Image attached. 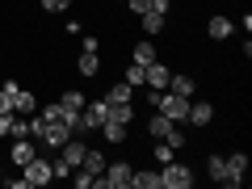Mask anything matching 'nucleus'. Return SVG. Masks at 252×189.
Masks as SVG:
<instances>
[{
  "label": "nucleus",
  "instance_id": "25",
  "mask_svg": "<svg viewBox=\"0 0 252 189\" xmlns=\"http://www.w3.org/2000/svg\"><path fill=\"white\" fill-rule=\"evenodd\" d=\"M122 80L130 84V89H143V63H130V67L122 72Z\"/></svg>",
  "mask_w": 252,
  "mask_h": 189
},
{
  "label": "nucleus",
  "instance_id": "3",
  "mask_svg": "<svg viewBox=\"0 0 252 189\" xmlns=\"http://www.w3.org/2000/svg\"><path fill=\"white\" fill-rule=\"evenodd\" d=\"M160 185H164V189H189V185H193V168H189V164L168 160V164L160 168Z\"/></svg>",
  "mask_w": 252,
  "mask_h": 189
},
{
  "label": "nucleus",
  "instance_id": "31",
  "mask_svg": "<svg viewBox=\"0 0 252 189\" xmlns=\"http://www.w3.org/2000/svg\"><path fill=\"white\" fill-rule=\"evenodd\" d=\"M80 51H97V55H101V38H93V34H84V38H80Z\"/></svg>",
  "mask_w": 252,
  "mask_h": 189
},
{
  "label": "nucleus",
  "instance_id": "22",
  "mask_svg": "<svg viewBox=\"0 0 252 189\" xmlns=\"http://www.w3.org/2000/svg\"><path fill=\"white\" fill-rule=\"evenodd\" d=\"M80 168H84V172H93V177H97V172L105 168V156H101V152H84V160H80Z\"/></svg>",
  "mask_w": 252,
  "mask_h": 189
},
{
  "label": "nucleus",
  "instance_id": "17",
  "mask_svg": "<svg viewBox=\"0 0 252 189\" xmlns=\"http://www.w3.org/2000/svg\"><path fill=\"white\" fill-rule=\"evenodd\" d=\"M34 109H38V97L30 89H17V97H13V114H26V118H34Z\"/></svg>",
  "mask_w": 252,
  "mask_h": 189
},
{
  "label": "nucleus",
  "instance_id": "14",
  "mask_svg": "<svg viewBox=\"0 0 252 189\" xmlns=\"http://www.w3.org/2000/svg\"><path fill=\"white\" fill-rule=\"evenodd\" d=\"M126 135H130V130H126V122H114V118H105V122H101V139H105V143H126Z\"/></svg>",
  "mask_w": 252,
  "mask_h": 189
},
{
  "label": "nucleus",
  "instance_id": "11",
  "mask_svg": "<svg viewBox=\"0 0 252 189\" xmlns=\"http://www.w3.org/2000/svg\"><path fill=\"white\" fill-rule=\"evenodd\" d=\"M130 189H164L160 185V168H135L130 172Z\"/></svg>",
  "mask_w": 252,
  "mask_h": 189
},
{
  "label": "nucleus",
  "instance_id": "30",
  "mask_svg": "<svg viewBox=\"0 0 252 189\" xmlns=\"http://www.w3.org/2000/svg\"><path fill=\"white\" fill-rule=\"evenodd\" d=\"M126 9L135 13V17H143V13H147V9H152V0H126Z\"/></svg>",
  "mask_w": 252,
  "mask_h": 189
},
{
  "label": "nucleus",
  "instance_id": "13",
  "mask_svg": "<svg viewBox=\"0 0 252 189\" xmlns=\"http://www.w3.org/2000/svg\"><path fill=\"white\" fill-rule=\"evenodd\" d=\"M76 72L80 76H101V55L97 51H80L76 55Z\"/></svg>",
  "mask_w": 252,
  "mask_h": 189
},
{
  "label": "nucleus",
  "instance_id": "12",
  "mask_svg": "<svg viewBox=\"0 0 252 189\" xmlns=\"http://www.w3.org/2000/svg\"><path fill=\"white\" fill-rule=\"evenodd\" d=\"M168 93H181V97H193V93H198V76L172 72V76H168Z\"/></svg>",
  "mask_w": 252,
  "mask_h": 189
},
{
  "label": "nucleus",
  "instance_id": "4",
  "mask_svg": "<svg viewBox=\"0 0 252 189\" xmlns=\"http://www.w3.org/2000/svg\"><path fill=\"white\" fill-rule=\"evenodd\" d=\"M109 118V105H105V97L101 101H84V109H80V135H89V130H101V122Z\"/></svg>",
  "mask_w": 252,
  "mask_h": 189
},
{
  "label": "nucleus",
  "instance_id": "7",
  "mask_svg": "<svg viewBox=\"0 0 252 189\" xmlns=\"http://www.w3.org/2000/svg\"><path fill=\"white\" fill-rule=\"evenodd\" d=\"M168 76H172V67H168V63H160V59H152V63H147V67H143V84H147V89H168Z\"/></svg>",
  "mask_w": 252,
  "mask_h": 189
},
{
  "label": "nucleus",
  "instance_id": "32",
  "mask_svg": "<svg viewBox=\"0 0 252 189\" xmlns=\"http://www.w3.org/2000/svg\"><path fill=\"white\" fill-rule=\"evenodd\" d=\"M9 122H13V114H0V139H9Z\"/></svg>",
  "mask_w": 252,
  "mask_h": 189
},
{
  "label": "nucleus",
  "instance_id": "26",
  "mask_svg": "<svg viewBox=\"0 0 252 189\" xmlns=\"http://www.w3.org/2000/svg\"><path fill=\"white\" fill-rule=\"evenodd\" d=\"M152 156H156L160 164H168V160H177V147H172V143H164V139H160V143L152 147Z\"/></svg>",
  "mask_w": 252,
  "mask_h": 189
},
{
  "label": "nucleus",
  "instance_id": "5",
  "mask_svg": "<svg viewBox=\"0 0 252 189\" xmlns=\"http://www.w3.org/2000/svg\"><path fill=\"white\" fill-rule=\"evenodd\" d=\"M223 160H227V172H223V181H219V185L240 189L244 177H248V156H244V152H231V156H223Z\"/></svg>",
  "mask_w": 252,
  "mask_h": 189
},
{
  "label": "nucleus",
  "instance_id": "19",
  "mask_svg": "<svg viewBox=\"0 0 252 189\" xmlns=\"http://www.w3.org/2000/svg\"><path fill=\"white\" fill-rule=\"evenodd\" d=\"M139 21H143V34L156 38V34H164V21H168V17H164V13H156V9H147Z\"/></svg>",
  "mask_w": 252,
  "mask_h": 189
},
{
  "label": "nucleus",
  "instance_id": "15",
  "mask_svg": "<svg viewBox=\"0 0 252 189\" xmlns=\"http://www.w3.org/2000/svg\"><path fill=\"white\" fill-rule=\"evenodd\" d=\"M172 126H181V122H172V118H164L160 109H156V114L147 118V135H152V139H164V135L172 130Z\"/></svg>",
  "mask_w": 252,
  "mask_h": 189
},
{
  "label": "nucleus",
  "instance_id": "16",
  "mask_svg": "<svg viewBox=\"0 0 252 189\" xmlns=\"http://www.w3.org/2000/svg\"><path fill=\"white\" fill-rule=\"evenodd\" d=\"M105 101H109V105H126V101H135V89H130L126 80H114L109 93H105Z\"/></svg>",
  "mask_w": 252,
  "mask_h": 189
},
{
  "label": "nucleus",
  "instance_id": "24",
  "mask_svg": "<svg viewBox=\"0 0 252 189\" xmlns=\"http://www.w3.org/2000/svg\"><path fill=\"white\" fill-rule=\"evenodd\" d=\"M9 135H13V139H26V135H30V118H26V114H13Z\"/></svg>",
  "mask_w": 252,
  "mask_h": 189
},
{
  "label": "nucleus",
  "instance_id": "28",
  "mask_svg": "<svg viewBox=\"0 0 252 189\" xmlns=\"http://www.w3.org/2000/svg\"><path fill=\"white\" fill-rule=\"evenodd\" d=\"M38 9L42 13H63V9H72V0H38Z\"/></svg>",
  "mask_w": 252,
  "mask_h": 189
},
{
  "label": "nucleus",
  "instance_id": "10",
  "mask_svg": "<svg viewBox=\"0 0 252 189\" xmlns=\"http://www.w3.org/2000/svg\"><path fill=\"white\" fill-rule=\"evenodd\" d=\"M185 122H193V126L206 130V126L215 122V105H210V101H189V118H185Z\"/></svg>",
  "mask_w": 252,
  "mask_h": 189
},
{
  "label": "nucleus",
  "instance_id": "23",
  "mask_svg": "<svg viewBox=\"0 0 252 189\" xmlns=\"http://www.w3.org/2000/svg\"><path fill=\"white\" fill-rule=\"evenodd\" d=\"M59 105H63V109H76V114H80V109H84V93L67 89V93H63V97H59Z\"/></svg>",
  "mask_w": 252,
  "mask_h": 189
},
{
  "label": "nucleus",
  "instance_id": "33",
  "mask_svg": "<svg viewBox=\"0 0 252 189\" xmlns=\"http://www.w3.org/2000/svg\"><path fill=\"white\" fill-rule=\"evenodd\" d=\"M118 4H126V0H118Z\"/></svg>",
  "mask_w": 252,
  "mask_h": 189
},
{
  "label": "nucleus",
  "instance_id": "9",
  "mask_svg": "<svg viewBox=\"0 0 252 189\" xmlns=\"http://www.w3.org/2000/svg\"><path fill=\"white\" fill-rule=\"evenodd\" d=\"M34 156H38V143H34V135H26V139H17V143L9 147V160L17 164V168H21V164H30V160H34Z\"/></svg>",
  "mask_w": 252,
  "mask_h": 189
},
{
  "label": "nucleus",
  "instance_id": "2",
  "mask_svg": "<svg viewBox=\"0 0 252 189\" xmlns=\"http://www.w3.org/2000/svg\"><path fill=\"white\" fill-rule=\"evenodd\" d=\"M189 101H193V97H181V93H168V89H164L160 101H156V109H160L164 118H172V122H185V118H189Z\"/></svg>",
  "mask_w": 252,
  "mask_h": 189
},
{
  "label": "nucleus",
  "instance_id": "27",
  "mask_svg": "<svg viewBox=\"0 0 252 189\" xmlns=\"http://www.w3.org/2000/svg\"><path fill=\"white\" fill-rule=\"evenodd\" d=\"M38 118H42V122H63V105H59V101H55V105H42Z\"/></svg>",
  "mask_w": 252,
  "mask_h": 189
},
{
  "label": "nucleus",
  "instance_id": "29",
  "mask_svg": "<svg viewBox=\"0 0 252 189\" xmlns=\"http://www.w3.org/2000/svg\"><path fill=\"white\" fill-rule=\"evenodd\" d=\"M72 172H76V168H72ZM67 181H72L76 189H93V172H84V168L76 172V177H67Z\"/></svg>",
  "mask_w": 252,
  "mask_h": 189
},
{
  "label": "nucleus",
  "instance_id": "6",
  "mask_svg": "<svg viewBox=\"0 0 252 189\" xmlns=\"http://www.w3.org/2000/svg\"><path fill=\"white\" fill-rule=\"evenodd\" d=\"M21 172H26L21 181H26L30 189H34V185H51V181H55V177H51V164H46L42 156H34L30 164H21Z\"/></svg>",
  "mask_w": 252,
  "mask_h": 189
},
{
  "label": "nucleus",
  "instance_id": "1",
  "mask_svg": "<svg viewBox=\"0 0 252 189\" xmlns=\"http://www.w3.org/2000/svg\"><path fill=\"white\" fill-rule=\"evenodd\" d=\"M130 164L126 160H114V164H105V168L93 177V189H130Z\"/></svg>",
  "mask_w": 252,
  "mask_h": 189
},
{
  "label": "nucleus",
  "instance_id": "21",
  "mask_svg": "<svg viewBox=\"0 0 252 189\" xmlns=\"http://www.w3.org/2000/svg\"><path fill=\"white\" fill-rule=\"evenodd\" d=\"M206 172H210V181H223V172H227V160L219 152H210L206 156Z\"/></svg>",
  "mask_w": 252,
  "mask_h": 189
},
{
  "label": "nucleus",
  "instance_id": "8",
  "mask_svg": "<svg viewBox=\"0 0 252 189\" xmlns=\"http://www.w3.org/2000/svg\"><path fill=\"white\" fill-rule=\"evenodd\" d=\"M231 34H235V21L223 17V13H215V17L206 21V38H215V42H227Z\"/></svg>",
  "mask_w": 252,
  "mask_h": 189
},
{
  "label": "nucleus",
  "instance_id": "18",
  "mask_svg": "<svg viewBox=\"0 0 252 189\" xmlns=\"http://www.w3.org/2000/svg\"><path fill=\"white\" fill-rule=\"evenodd\" d=\"M152 59H160V55H156V42H143V38H139L135 42V51H130V63H152Z\"/></svg>",
  "mask_w": 252,
  "mask_h": 189
},
{
  "label": "nucleus",
  "instance_id": "20",
  "mask_svg": "<svg viewBox=\"0 0 252 189\" xmlns=\"http://www.w3.org/2000/svg\"><path fill=\"white\" fill-rule=\"evenodd\" d=\"M105 105H109V101H105ZM109 118L130 126V122H135V101H126V105H109Z\"/></svg>",
  "mask_w": 252,
  "mask_h": 189
}]
</instances>
